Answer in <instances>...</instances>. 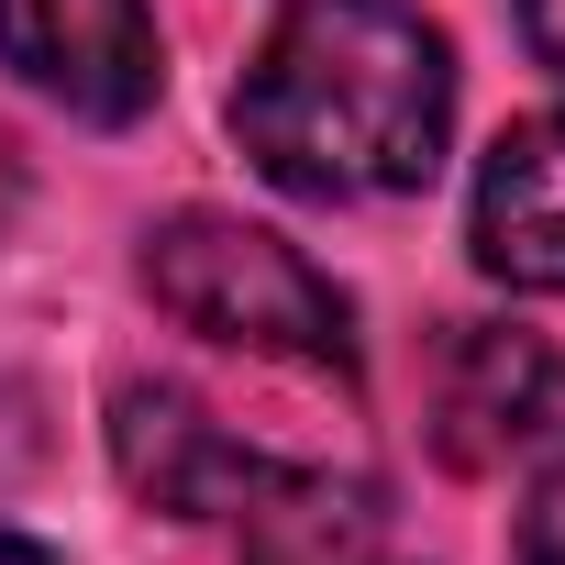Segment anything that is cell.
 <instances>
[{
	"label": "cell",
	"instance_id": "obj_1",
	"mask_svg": "<svg viewBox=\"0 0 565 565\" xmlns=\"http://www.w3.org/2000/svg\"><path fill=\"white\" fill-rule=\"evenodd\" d=\"M244 156L300 200H399L444 167L455 56L422 0H289L233 89Z\"/></svg>",
	"mask_w": 565,
	"mask_h": 565
},
{
	"label": "cell",
	"instance_id": "obj_2",
	"mask_svg": "<svg viewBox=\"0 0 565 565\" xmlns=\"http://www.w3.org/2000/svg\"><path fill=\"white\" fill-rule=\"evenodd\" d=\"M145 289L178 333H211L233 355H277V366H311V377H355V311L344 289L277 244L266 222L233 211H178L145 233Z\"/></svg>",
	"mask_w": 565,
	"mask_h": 565
},
{
	"label": "cell",
	"instance_id": "obj_3",
	"mask_svg": "<svg viewBox=\"0 0 565 565\" xmlns=\"http://www.w3.org/2000/svg\"><path fill=\"white\" fill-rule=\"evenodd\" d=\"M0 67L78 122H145L167 89L145 0H0Z\"/></svg>",
	"mask_w": 565,
	"mask_h": 565
},
{
	"label": "cell",
	"instance_id": "obj_4",
	"mask_svg": "<svg viewBox=\"0 0 565 565\" xmlns=\"http://www.w3.org/2000/svg\"><path fill=\"white\" fill-rule=\"evenodd\" d=\"M111 455H122V488L167 521H233V499L255 477V455L189 388H145V377L111 399Z\"/></svg>",
	"mask_w": 565,
	"mask_h": 565
},
{
	"label": "cell",
	"instance_id": "obj_5",
	"mask_svg": "<svg viewBox=\"0 0 565 565\" xmlns=\"http://www.w3.org/2000/svg\"><path fill=\"white\" fill-rule=\"evenodd\" d=\"M477 266L565 300V100L510 122L477 167Z\"/></svg>",
	"mask_w": 565,
	"mask_h": 565
},
{
	"label": "cell",
	"instance_id": "obj_6",
	"mask_svg": "<svg viewBox=\"0 0 565 565\" xmlns=\"http://www.w3.org/2000/svg\"><path fill=\"white\" fill-rule=\"evenodd\" d=\"M565 411V355L543 333H455L444 355V455L499 466Z\"/></svg>",
	"mask_w": 565,
	"mask_h": 565
},
{
	"label": "cell",
	"instance_id": "obj_7",
	"mask_svg": "<svg viewBox=\"0 0 565 565\" xmlns=\"http://www.w3.org/2000/svg\"><path fill=\"white\" fill-rule=\"evenodd\" d=\"M377 488L333 477V466H255L233 499V543L244 565H366L377 554Z\"/></svg>",
	"mask_w": 565,
	"mask_h": 565
},
{
	"label": "cell",
	"instance_id": "obj_8",
	"mask_svg": "<svg viewBox=\"0 0 565 565\" xmlns=\"http://www.w3.org/2000/svg\"><path fill=\"white\" fill-rule=\"evenodd\" d=\"M521 565H565V444L543 455V477L521 499Z\"/></svg>",
	"mask_w": 565,
	"mask_h": 565
},
{
	"label": "cell",
	"instance_id": "obj_9",
	"mask_svg": "<svg viewBox=\"0 0 565 565\" xmlns=\"http://www.w3.org/2000/svg\"><path fill=\"white\" fill-rule=\"evenodd\" d=\"M521 34H532V56L565 78V0H521Z\"/></svg>",
	"mask_w": 565,
	"mask_h": 565
},
{
	"label": "cell",
	"instance_id": "obj_10",
	"mask_svg": "<svg viewBox=\"0 0 565 565\" xmlns=\"http://www.w3.org/2000/svg\"><path fill=\"white\" fill-rule=\"evenodd\" d=\"M0 565H56L45 543H23V532H0Z\"/></svg>",
	"mask_w": 565,
	"mask_h": 565
}]
</instances>
